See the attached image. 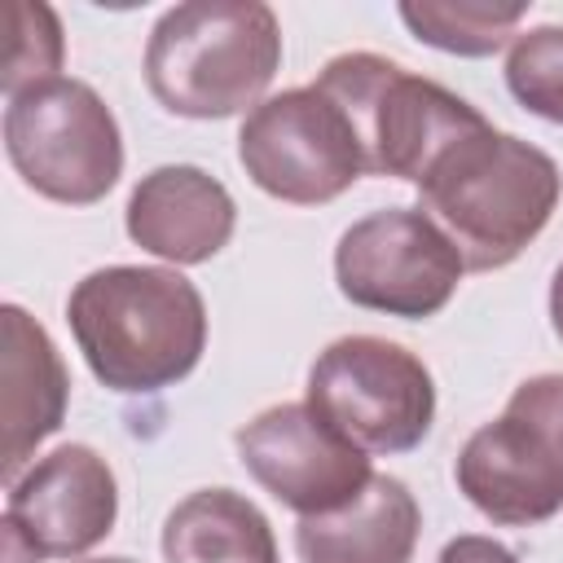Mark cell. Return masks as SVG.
Returning <instances> with one entry per match:
<instances>
[{
	"label": "cell",
	"mask_w": 563,
	"mask_h": 563,
	"mask_svg": "<svg viewBox=\"0 0 563 563\" xmlns=\"http://www.w3.org/2000/svg\"><path fill=\"white\" fill-rule=\"evenodd\" d=\"M66 321L92 378L123 396L180 383L207 347V303L198 286L154 264L92 268L75 282Z\"/></svg>",
	"instance_id": "6da1fadb"
},
{
	"label": "cell",
	"mask_w": 563,
	"mask_h": 563,
	"mask_svg": "<svg viewBox=\"0 0 563 563\" xmlns=\"http://www.w3.org/2000/svg\"><path fill=\"white\" fill-rule=\"evenodd\" d=\"M563 194L559 163L523 136L484 123L462 136L418 185L427 211L462 251L466 268H506L537 242Z\"/></svg>",
	"instance_id": "7a4b0ae2"
},
{
	"label": "cell",
	"mask_w": 563,
	"mask_h": 563,
	"mask_svg": "<svg viewBox=\"0 0 563 563\" xmlns=\"http://www.w3.org/2000/svg\"><path fill=\"white\" fill-rule=\"evenodd\" d=\"M282 66V26L264 0H189L145 44V84L180 119L251 114Z\"/></svg>",
	"instance_id": "3957f363"
},
{
	"label": "cell",
	"mask_w": 563,
	"mask_h": 563,
	"mask_svg": "<svg viewBox=\"0 0 563 563\" xmlns=\"http://www.w3.org/2000/svg\"><path fill=\"white\" fill-rule=\"evenodd\" d=\"M317 88L352 119L369 176L422 185L427 172L488 119L435 79L409 75L378 53H343L325 62Z\"/></svg>",
	"instance_id": "277c9868"
},
{
	"label": "cell",
	"mask_w": 563,
	"mask_h": 563,
	"mask_svg": "<svg viewBox=\"0 0 563 563\" xmlns=\"http://www.w3.org/2000/svg\"><path fill=\"white\" fill-rule=\"evenodd\" d=\"M462 497L493 523L528 528L563 510V374L523 378L501 418L457 453Z\"/></svg>",
	"instance_id": "5b68a950"
},
{
	"label": "cell",
	"mask_w": 563,
	"mask_h": 563,
	"mask_svg": "<svg viewBox=\"0 0 563 563\" xmlns=\"http://www.w3.org/2000/svg\"><path fill=\"white\" fill-rule=\"evenodd\" d=\"M4 150L13 172L48 202L92 207L123 176L119 119L84 79H44L9 97Z\"/></svg>",
	"instance_id": "8992f818"
},
{
	"label": "cell",
	"mask_w": 563,
	"mask_h": 563,
	"mask_svg": "<svg viewBox=\"0 0 563 563\" xmlns=\"http://www.w3.org/2000/svg\"><path fill=\"white\" fill-rule=\"evenodd\" d=\"M308 409L365 453H409L435 422L431 369L378 334L334 339L308 369Z\"/></svg>",
	"instance_id": "52a82bcc"
},
{
	"label": "cell",
	"mask_w": 563,
	"mask_h": 563,
	"mask_svg": "<svg viewBox=\"0 0 563 563\" xmlns=\"http://www.w3.org/2000/svg\"><path fill=\"white\" fill-rule=\"evenodd\" d=\"M238 163L255 189L290 207L334 202L369 176L352 119L317 84L264 97L242 119Z\"/></svg>",
	"instance_id": "ba28073f"
},
{
	"label": "cell",
	"mask_w": 563,
	"mask_h": 563,
	"mask_svg": "<svg viewBox=\"0 0 563 563\" xmlns=\"http://www.w3.org/2000/svg\"><path fill=\"white\" fill-rule=\"evenodd\" d=\"M462 273V251L418 207L369 211L334 246V282L343 299L405 321L435 317L453 299Z\"/></svg>",
	"instance_id": "9c48e42d"
},
{
	"label": "cell",
	"mask_w": 563,
	"mask_h": 563,
	"mask_svg": "<svg viewBox=\"0 0 563 563\" xmlns=\"http://www.w3.org/2000/svg\"><path fill=\"white\" fill-rule=\"evenodd\" d=\"M246 475L299 519L347 506L369 479V453L339 435L308 400H282L233 435Z\"/></svg>",
	"instance_id": "30bf717a"
},
{
	"label": "cell",
	"mask_w": 563,
	"mask_h": 563,
	"mask_svg": "<svg viewBox=\"0 0 563 563\" xmlns=\"http://www.w3.org/2000/svg\"><path fill=\"white\" fill-rule=\"evenodd\" d=\"M119 484L110 462L88 444H62L35 457L4 501V528H13L40 559H79L114 532Z\"/></svg>",
	"instance_id": "8fae6325"
},
{
	"label": "cell",
	"mask_w": 563,
	"mask_h": 563,
	"mask_svg": "<svg viewBox=\"0 0 563 563\" xmlns=\"http://www.w3.org/2000/svg\"><path fill=\"white\" fill-rule=\"evenodd\" d=\"M128 238L167 264H207L233 238V194L194 163H163L136 180L128 211Z\"/></svg>",
	"instance_id": "7c38bea8"
},
{
	"label": "cell",
	"mask_w": 563,
	"mask_h": 563,
	"mask_svg": "<svg viewBox=\"0 0 563 563\" xmlns=\"http://www.w3.org/2000/svg\"><path fill=\"white\" fill-rule=\"evenodd\" d=\"M4 325V352H0V422H4V449H0V475L13 484L31 453L62 427L70 405V374L48 339V330L18 303L0 308Z\"/></svg>",
	"instance_id": "4fadbf2b"
},
{
	"label": "cell",
	"mask_w": 563,
	"mask_h": 563,
	"mask_svg": "<svg viewBox=\"0 0 563 563\" xmlns=\"http://www.w3.org/2000/svg\"><path fill=\"white\" fill-rule=\"evenodd\" d=\"M422 532V510L405 479L374 475L347 506L299 519V563H409Z\"/></svg>",
	"instance_id": "5bb4252c"
},
{
	"label": "cell",
	"mask_w": 563,
	"mask_h": 563,
	"mask_svg": "<svg viewBox=\"0 0 563 563\" xmlns=\"http://www.w3.org/2000/svg\"><path fill=\"white\" fill-rule=\"evenodd\" d=\"M167 563H282L268 515L233 488H198L163 519Z\"/></svg>",
	"instance_id": "9a60e30c"
},
{
	"label": "cell",
	"mask_w": 563,
	"mask_h": 563,
	"mask_svg": "<svg viewBox=\"0 0 563 563\" xmlns=\"http://www.w3.org/2000/svg\"><path fill=\"white\" fill-rule=\"evenodd\" d=\"M528 4H475V0H405L400 22L431 48L457 53V57H488L501 44H515V26L523 22Z\"/></svg>",
	"instance_id": "2e32d148"
},
{
	"label": "cell",
	"mask_w": 563,
	"mask_h": 563,
	"mask_svg": "<svg viewBox=\"0 0 563 563\" xmlns=\"http://www.w3.org/2000/svg\"><path fill=\"white\" fill-rule=\"evenodd\" d=\"M4 22H9V48H4V75H0L4 97H18L31 84L57 79V66L66 57L57 13L40 0L35 4L31 0H9Z\"/></svg>",
	"instance_id": "e0dca14e"
},
{
	"label": "cell",
	"mask_w": 563,
	"mask_h": 563,
	"mask_svg": "<svg viewBox=\"0 0 563 563\" xmlns=\"http://www.w3.org/2000/svg\"><path fill=\"white\" fill-rule=\"evenodd\" d=\"M506 88L537 119L563 123V26H532L515 35Z\"/></svg>",
	"instance_id": "ac0fdd59"
},
{
	"label": "cell",
	"mask_w": 563,
	"mask_h": 563,
	"mask_svg": "<svg viewBox=\"0 0 563 563\" xmlns=\"http://www.w3.org/2000/svg\"><path fill=\"white\" fill-rule=\"evenodd\" d=\"M440 563H519V554L506 550V545L493 541V537L466 532V537H453V541L440 550Z\"/></svg>",
	"instance_id": "d6986e66"
},
{
	"label": "cell",
	"mask_w": 563,
	"mask_h": 563,
	"mask_svg": "<svg viewBox=\"0 0 563 563\" xmlns=\"http://www.w3.org/2000/svg\"><path fill=\"white\" fill-rule=\"evenodd\" d=\"M550 325H554V334L563 343V264L554 268V282H550Z\"/></svg>",
	"instance_id": "ffe728a7"
},
{
	"label": "cell",
	"mask_w": 563,
	"mask_h": 563,
	"mask_svg": "<svg viewBox=\"0 0 563 563\" xmlns=\"http://www.w3.org/2000/svg\"><path fill=\"white\" fill-rule=\"evenodd\" d=\"M84 563H136V559H123V554H106V559H84Z\"/></svg>",
	"instance_id": "44dd1931"
}]
</instances>
